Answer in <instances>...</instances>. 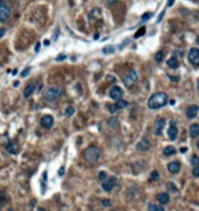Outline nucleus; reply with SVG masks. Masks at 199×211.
Wrapping results in <instances>:
<instances>
[{
  "label": "nucleus",
  "instance_id": "obj_1",
  "mask_svg": "<svg viewBox=\"0 0 199 211\" xmlns=\"http://www.w3.org/2000/svg\"><path fill=\"white\" fill-rule=\"evenodd\" d=\"M166 102H168V95L165 94V93H156V94H153L149 98L147 101V106L150 108V109H160V108L165 106Z\"/></svg>",
  "mask_w": 199,
  "mask_h": 211
},
{
  "label": "nucleus",
  "instance_id": "obj_2",
  "mask_svg": "<svg viewBox=\"0 0 199 211\" xmlns=\"http://www.w3.org/2000/svg\"><path fill=\"white\" fill-rule=\"evenodd\" d=\"M101 157V150L97 147V146H89L86 150L83 151V158L87 163L90 165H94L96 162L100 159Z\"/></svg>",
  "mask_w": 199,
  "mask_h": 211
},
{
  "label": "nucleus",
  "instance_id": "obj_3",
  "mask_svg": "<svg viewBox=\"0 0 199 211\" xmlns=\"http://www.w3.org/2000/svg\"><path fill=\"white\" fill-rule=\"evenodd\" d=\"M63 95V89L59 86H55V87H51L45 91V99L46 101H55V99L60 98Z\"/></svg>",
  "mask_w": 199,
  "mask_h": 211
},
{
  "label": "nucleus",
  "instance_id": "obj_4",
  "mask_svg": "<svg viewBox=\"0 0 199 211\" xmlns=\"http://www.w3.org/2000/svg\"><path fill=\"white\" fill-rule=\"evenodd\" d=\"M136 80H138V74H136L135 70H131V71L124 77V79H123V82H124V84L127 87H131L132 84H135Z\"/></svg>",
  "mask_w": 199,
  "mask_h": 211
},
{
  "label": "nucleus",
  "instance_id": "obj_5",
  "mask_svg": "<svg viewBox=\"0 0 199 211\" xmlns=\"http://www.w3.org/2000/svg\"><path fill=\"white\" fill-rule=\"evenodd\" d=\"M11 16V8L5 3L0 4V22H5Z\"/></svg>",
  "mask_w": 199,
  "mask_h": 211
},
{
  "label": "nucleus",
  "instance_id": "obj_6",
  "mask_svg": "<svg viewBox=\"0 0 199 211\" xmlns=\"http://www.w3.org/2000/svg\"><path fill=\"white\" fill-rule=\"evenodd\" d=\"M116 185V178L115 177H107V180L102 181V189L105 192H110Z\"/></svg>",
  "mask_w": 199,
  "mask_h": 211
},
{
  "label": "nucleus",
  "instance_id": "obj_7",
  "mask_svg": "<svg viewBox=\"0 0 199 211\" xmlns=\"http://www.w3.org/2000/svg\"><path fill=\"white\" fill-rule=\"evenodd\" d=\"M123 94H124V91H123V89H121V87H119V86H113L112 89L109 90V97L112 99H115V101L121 99Z\"/></svg>",
  "mask_w": 199,
  "mask_h": 211
},
{
  "label": "nucleus",
  "instance_id": "obj_8",
  "mask_svg": "<svg viewBox=\"0 0 199 211\" xmlns=\"http://www.w3.org/2000/svg\"><path fill=\"white\" fill-rule=\"evenodd\" d=\"M188 60L191 61V64L198 66L199 64V49L198 48H191L188 52Z\"/></svg>",
  "mask_w": 199,
  "mask_h": 211
},
{
  "label": "nucleus",
  "instance_id": "obj_9",
  "mask_svg": "<svg viewBox=\"0 0 199 211\" xmlns=\"http://www.w3.org/2000/svg\"><path fill=\"white\" fill-rule=\"evenodd\" d=\"M177 134H179V130H177V125L173 120H171L169 123V128H168V136L171 140H175L177 138Z\"/></svg>",
  "mask_w": 199,
  "mask_h": 211
},
{
  "label": "nucleus",
  "instance_id": "obj_10",
  "mask_svg": "<svg viewBox=\"0 0 199 211\" xmlns=\"http://www.w3.org/2000/svg\"><path fill=\"white\" fill-rule=\"evenodd\" d=\"M164 127H165V120H164L162 117L156 119V123H154V134H156V135H161V134H162Z\"/></svg>",
  "mask_w": 199,
  "mask_h": 211
},
{
  "label": "nucleus",
  "instance_id": "obj_11",
  "mask_svg": "<svg viewBox=\"0 0 199 211\" xmlns=\"http://www.w3.org/2000/svg\"><path fill=\"white\" fill-rule=\"evenodd\" d=\"M53 123H55V120L51 115H45V116L41 117V125H42L44 128H52Z\"/></svg>",
  "mask_w": 199,
  "mask_h": 211
},
{
  "label": "nucleus",
  "instance_id": "obj_12",
  "mask_svg": "<svg viewBox=\"0 0 199 211\" xmlns=\"http://www.w3.org/2000/svg\"><path fill=\"white\" fill-rule=\"evenodd\" d=\"M136 148H138V151H147L149 148H150V142H149L147 139H142L140 142H138V145H136Z\"/></svg>",
  "mask_w": 199,
  "mask_h": 211
},
{
  "label": "nucleus",
  "instance_id": "obj_13",
  "mask_svg": "<svg viewBox=\"0 0 199 211\" xmlns=\"http://www.w3.org/2000/svg\"><path fill=\"white\" fill-rule=\"evenodd\" d=\"M198 112H199V108L197 105H191V106H188V109H187V117H188V119H195V117L198 116Z\"/></svg>",
  "mask_w": 199,
  "mask_h": 211
},
{
  "label": "nucleus",
  "instance_id": "obj_14",
  "mask_svg": "<svg viewBox=\"0 0 199 211\" xmlns=\"http://www.w3.org/2000/svg\"><path fill=\"white\" fill-rule=\"evenodd\" d=\"M180 168H181V165L179 161H173V162L168 163V170L171 173H177L180 170Z\"/></svg>",
  "mask_w": 199,
  "mask_h": 211
},
{
  "label": "nucleus",
  "instance_id": "obj_15",
  "mask_svg": "<svg viewBox=\"0 0 199 211\" xmlns=\"http://www.w3.org/2000/svg\"><path fill=\"white\" fill-rule=\"evenodd\" d=\"M36 91V83H29L27 86L25 87V91H23V95L27 98V97H30L33 93Z\"/></svg>",
  "mask_w": 199,
  "mask_h": 211
},
{
  "label": "nucleus",
  "instance_id": "obj_16",
  "mask_svg": "<svg viewBox=\"0 0 199 211\" xmlns=\"http://www.w3.org/2000/svg\"><path fill=\"white\" fill-rule=\"evenodd\" d=\"M190 135H191L192 138H197L199 135V125L197 123H194V124L190 125Z\"/></svg>",
  "mask_w": 199,
  "mask_h": 211
},
{
  "label": "nucleus",
  "instance_id": "obj_17",
  "mask_svg": "<svg viewBox=\"0 0 199 211\" xmlns=\"http://www.w3.org/2000/svg\"><path fill=\"white\" fill-rule=\"evenodd\" d=\"M166 64H168V67H171V68H177V67H179V59L173 56V57L168 59Z\"/></svg>",
  "mask_w": 199,
  "mask_h": 211
},
{
  "label": "nucleus",
  "instance_id": "obj_18",
  "mask_svg": "<svg viewBox=\"0 0 199 211\" xmlns=\"http://www.w3.org/2000/svg\"><path fill=\"white\" fill-rule=\"evenodd\" d=\"M7 150H8V153L10 154H16L18 153L19 147H18V145H16V142H11L10 145L7 146Z\"/></svg>",
  "mask_w": 199,
  "mask_h": 211
},
{
  "label": "nucleus",
  "instance_id": "obj_19",
  "mask_svg": "<svg viewBox=\"0 0 199 211\" xmlns=\"http://www.w3.org/2000/svg\"><path fill=\"white\" fill-rule=\"evenodd\" d=\"M157 200H158L161 204L169 203V195H168V193H158V196H157Z\"/></svg>",
  "mask_w": 199,
  "mask_h": 211
},
{
  "label": "nucleus",
  "instance_id": "obj_20",
  "mask_svg": "<svg viewBox=\"0 0 199 211\" xmlns=\"http://www.w3.org/2000/svg\"><path fill=\"white\" fill-rule=\"evenodd\" d=\"M176 153V148L173 147V146H166L165 148H164V155H166V157H171V155H173Z\"/></svg>",
  "mask_w": 199,
  "mask_h": 211
},
{
  "label": "nucleus",
  "instance_id": "obj_21",
  "mask_svg": "<svg viewBox=\"0 0 199 211\" xmlns=\"http://www.w3.org/2000/svg\"><path fill=\"white\" fill-rule=\"evenodd\" d=\"M116 106H118V109H123V108H127L128 106V102L124 101V99H118V104H116Z\"/></svg>",
  "mask_w": 199,
  "mask_h": 211
},
{
  "label": "nucleus",
  "instance_id": "obj_22",
  "mask_svg": "<svg viewBox=\"0 0 199 211\" xmlns=\"http://www.w3.org/2000/svg\"><path fill=\"white\" fill-rule=\"evenodd\" d=\"M74 112H75L74 106H71V105H70V106H67V108H66V110H64V115H66L67 117H70V116L74 115Z\"/></svg>",
  "mask_w": 199,
  "mask_h": 211
},
{
  "label": "nucleus",
  "instance_id": "obj_23",
  "mask_svg": "<svg viewBox=\"0 0 199 211\" xmlns=\"http://www.w3.org/2000/svg\"><path fill=\"white\" fill-rule=\"evenodd\" d=\"M115 51H116V49H115V46H113V45L112 46H110V45L109 46H105V48L102 49V52H104L105 55H110V53H113Z\"/></svg>",
  "mask_w": 199,
  "mask_h": 211
},
{
  "label": "nucleus",
  "instance_id": "obj_24",
  "mask_svg": "<svg viewBox=\"0 0 199 211\" xmlns=\"http://www.w3.org/2000/svg\"><path fill=\"white\" fill-rule=\"evenodd\" d=\"M149 211H164V207H160V206H156V204L150 203L149 204Z\"/></svg>",
  "mask_w": 199,
  "mask_h": 211
},
{
  "label": "nucleus",
  "instance_id": "obj_25",
  "mask_svg": "<svg viewBox=\"0 0 199 211\" xmlns=\"http://www.w3.org/2000/svg\"><path fill=\"white\" fill-rule=\"evenodd\" d=\"M150 180H151V181L160 180V173L157 172V170H153V172H151V174H150Z\"/></svg>",
  "mask_w": 199,
  "mask_h": 211
},
{
  "label": "nucleus",
  "instance_id": "obj_26",
  "mask_svg": "<svg viewBox=\"0 0 199 211\" xmlns=\"http://www.w3.org/2000/svg\"><path fill=\"white\" fill-rule=\"evenodd\" d=\"M145 33H146V29H145V26H142V27H140L139 30L135 33V36H134V37H135V38H139V37H140V36H143Z\"/></svg>",
  "mask_w": 199,
  "mask_h": 211
},
{
  "label": "nucleus",
  "instance_id": "obj_27",
  "mask_svg": "<svg viewBox=\"0 0 199 211\" xmlns=\"http://www.w3.org/2000/svg\"><path fill=\"white\" fill-rule=\"evenodd\" d=\"M5 202H7V196H5L3 192H0V210H2V207H3V203H5Z\"/></svg>",
  "mask_w": 199,
  "mask_h": 211
},
{
  "label": "nucleus",
  "instance_id": "obj_28",
  "mask_svg": "<svg viewBox=\"0 0 199 211\" xmlns=\"http://www.w3.org/2000/svg\"><path fill=\"white\" fill-rule=\"evenodd\" d=\"M162 59H164V52H162V51L157 52V53H156V61H157V63L162 61Z\"/></svg>",
  "mask_w": 199,
  "mask_h": 211
},
{
  "label": "nucleus",
  "instance_id": "obj_29",
  "mask_svg": "<svg viewBox=\"0 0 199 211\" xmlns=\"http://www.w3.org/2000/svg\"><path fill=\"white\" fill-rule=\"evenodd\" d=\"M107 177H108V174H107L105 172H100V173H98V180L101 181V183H102L104 180H107Z\"/></svg>",
  "mask_w": 199,
  "mask_h": 211
},
{
  "label": "nucleus",
  "instance_id": "obj_30",
  "mask_svg": "<svg viewBox=\"0 0 199 211\" xmlns=\"http://www.w3.org/2000/svg\"><path fill=\"white\" fill-rule=\"evenodd\" d=\"M166 187H168V188L171 189L172 192H177V188L175 187V184H173V183H168V184H166Z\"/></svg>",
  "mask_w": 199,
  "mask_h": 211
},
{
  "label": "nucleus",
  "instance_id": "obj_31",
  "mask_svg": "<svg viewBox=\"0 0 199 211\" xmlns=\"http://www.w3.org/2000/svg\"><path fill=\"white\" fill-rule=\"evenodd\" d=\"M191 162H192V165H194V166H198V163H199V158L197 157V155H192Z\"/></svg>",
  "mask_w": 199,
  "mask_h": 211
},
{
  "label": "nucleus",
  "instance_id": "obj_32",
  "mask_svg": "<svg viewBox=\"0 0 199 211\" xmlns=\"http://www.w3.org/2000/svg\"><path fill=\"white\" fill-rule=\"evenodd\" d=\"M108 110H109L110 113H115L116 110H118V106H116V105H108Z\"/></svg>",
  "mask_w": 199,
  "mask_h": 211
},
{
  "label": "nucleus",
  "instance_id": "obj_33",
  "mask_svg": "<svg viewBox=\"0 0 199 211\" xmlns=\"http://www.w3.org/2000/svg\"><path fill=\"white\" fill-rule=\"evenodd\" d=\"M151 16H153V14H151V13H146L145 15L142 16V20H147V19H150Z\"/></svg>",
  "mask_w": 199,
  "mask_h": 211
},
{
  "label": "nucleus",
  "instance_id": "obj_34",
  "mask_svg": "<svg viewBox=\"0 0 199 211\" xmlns=\"http://www.w3.org/2000/svg\"><path fill=\"white\" fill-rule=\"evenodd\" d=\"M192 174H194V177H198V176H199V166H194Z\"/></svg>",
  "mask_w": 199,
  "mask_h": 211
},
{
  "label": "nucleus",
  "instance_id": "obj_35",
  "mask_svg": "<svg viewBox=\"0 0 199 211\" xmlns=\"http://www.w3.org/2000/svg\"><path fill=\"white\" fill-rule=\"evenodd\" d=\"M128 44H130V40H125L124 42H121V44H120V46H119V48H120V49H123L125 45H128Z\"/></svg>",
  "mask_w": 199,
  "mask_h": 211
},
{
  "label": "nucleus",
  "instance_id": "obj_36",
  "mask_svg": "<svg viewBox=\"0 0 199 211\" xmlns=\"http://www.w3.org/2000/svg\"><path fill=\"white\" fill-rule=\"evenodd\" d=\"M29 72H30V68H26L25 71H23V72H22V74H20V75H22V77L25 78V77H27V75H29Z\"/></svg>",
  "mask_w": 199,
  "mask_h": 211
},
{
  "label": "nucleus",
  "instance_id": "obj_37",
  "mask_svg": "<svg viewBox=\"0 0 199 211\" xmlns=\"http://www.w3.org/2000/svg\"><path fill=\"white\" fill-rule=\"evenodd\" d=\"M64 59H66V55H60V56L56 57V61H63Z\"/></svg>",
  "mask_w": 199,
  "mask_h": 211
},
{
  "label": "nucleus",
  "instance_id": "obj_38",
  "mask_svg": "<svg viewBox=\"0 0 199 211\" xmlns=\"http://www.w3.org/2000/svg\"><path fill=\"white\" fill-rule=\"evenodd\" d=\"M102 204H104V206H110V202L109 200H102Z\"/></svg>",
  "mask_w": 199,
  "mask_h": 211
},
{
  "label": "nucleus",
  "instance_id": "obj_39",
  "mask_svg": "<svg viewBox=\"0 0 199 211\" xmlns=\"http://www.w3.org/2000/svg\"><path fill=\"white\" fill-rule=\"evenodd\" d=\"M4 34H5V29H0V38H2Z\"/></svg>",
  "mask_w": 199,
  "mask_h": 211
},
{
  "label": "nucleus",
  "instance_id": "obj_40",
  "mask_svg": "<svg viewBox=\"0 0 199 211\" xmlns=\"http://www.w3.org/2000/svg\"><path fill=\"white\" fill-rule=\"evenodd\" d=\"M63 174H64V168L61 166V168L59 169V176H63Z\"/></svg>",
  "mask_w": 199,
  "mask_h": 211
},
{
  "label": "nucleus",
  "instance_id": "obj_41",
  "mask_svg": "<svg viewBox=\"0 0 199 211\" xmlns=\"http://www.w3.org/2000/svg\"><path fill=\"white\" fill-rule=\"evenodd\" d=\"M164 14H165V11H162V13H161V14H160V16H158V19H157V20H158V22H161V19H162V16H164Z\"/></svg>",
  "mask_w": 199,
  "mask_h": 211
},
{
  "label": "nucleus",
  "instance_id": "obj_42",
  "mask_svg": "<svg viewBox=\"0 0 199 211\" xmlns=\"http://www.w3.org/2000/svg\"><path fill=\"white\" fill-rule=\"evenodd\" d=\"M173 3H175V0H168V7H171V5H173Z\"/></svg>",
  "mask_w": 199,
  "mask_h": 211
},
{
  "label": "nucleus",
  "instance_id": "obj_43",
  "mask_svg": "<svg viewBox=\"0 0 199 211\" xmlns=\"http://www.w3.org/2000/svg\"><path fill=\"white\" fill-rule=\"evenodd\" d=\"M49 44H51V42H49V41H48V40H45V41H44V45H45V46H48V45H49Z\"/></svg>",
  "mask_w": 199,
  "mask_h": 211
},
{
  "label": "nucleus",
  "instance_id": "obj_44",
  "mask_svg": "<svg viewBox=\"0 0 199 211\" xmlns=\"http://www.w3.org/2000/svg\"><path fill=\"white\" fill-rule=\"evenodd\" d=\"M180 151H181V153H186L187 148H186V147H181V148H180Z\"/></svg>",
  "mask_w": 199,
  "mask_h": 211
},
{
  "label": "nucleus",
  "instance_id": "obj_45",
  "mask_svg": "<svg viewBox=\"0 0 199 211\" xmlns=\"http://www.w3.org/2000/svg\"><path fill=\"white\" fill-rule=\"evenodd\" d=\"M40 51V44H37L36 45V52H38Z\"/></svg>",
  "mask_w": 199,
  "mask_h": 211
},
{
  "label": "nucleus",
  "instance_id": "obj_46",
  "mask_svg": "<svg viewBox=\"0 0 199 211\" xmlns=\"http://www.w3.org/2000/svg\"><path fill=\"white\" fill-rule=\"evenodd\" d=\"M37 211H45V210H44V209H42V207H40V209H38V210H37Z\"/></svg>",
  "mask_w": 199,
  "mask_h": 211
},
{
  "label": "nucleus",
  "instance_id": "obj_47",
  "mask_svg": "<svg viewBox=\"0 0 199 211\" xmlns=\"http://www.w3.org/2000/svg\"><path fill=\"white\" fill-rule=\"evenodd\" d=\"M8 211H15V210H14V209H10V210H8Z\"/></svg>",
  "mask_w": 199,
  "mask_h": 211
}]
</instances>
